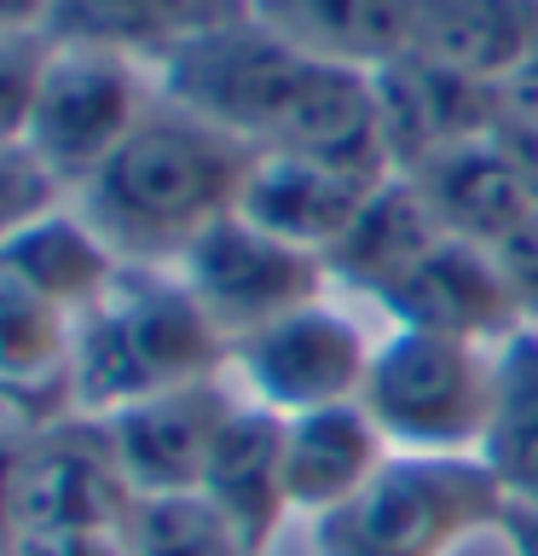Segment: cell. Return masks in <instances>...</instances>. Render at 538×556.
<instances>
[{
    "mask_svg": "<svg viewBox=\"0 0 538 556\" xmlns=\"http://www.w3.org/2000/svg\"><path fill=\"white\" fill-rule=\"evenodd\" d=\"M156 93L243 139L249 151H302L388 174L376 139V81L364 70L302 59L249 12L174 52L156 70Z\"/></svg>",
    "mask_w": 538,
    "mask_h": 556,
    "instance_id": "obj_1",
    "label": "cell"
},
{
    "mask_svg": "<svg viewBox=\"0 0 538 556\" xmlns=\"http://www.w3.org/2000/svg\"><path fill=\"white\" fill-rule=\"evenodd\" d=\"M255 151L156 93L139 128L69 191L121 267H174L243 198Z\"/></svg>",
    "mask_w": 538,
    "mask_h": 556,
    "instance_id": "obj_2",
    "label": "cell"
},
{
    "mask_svg": "<svg viewBox=\"0 0 538 556\" xmlns=\"http://www.w3.org/2000/svg\"><path fill=\"white\" fill-rule=\"evenodd\" d=\"M226 365L232 342L174 267H121L104 302L76 319V394L93 417L174 382L226 377Z\"/></svg>",
    "mask_w": 538,
    "mask_h": 556,
    "instance_id": "obj_3",
    "label": "cell"
},
{
    "mask_svg": "<svg viewBox=\"0 0 538 556\" xmlns=\"http://www.w3.org/2000/svg\"><path fill=\"white\" fill-rule=\"evenodd\" d=\"M503 493L481 458L394 452L342 510L312 521L319 556H458L469 539L498 533Z\"/></svg>",
    "mask_w": 538,
    "mask_h": 556,
    "instance_id": "obj_4",
    "label": "cell"
},
{
    "mask_svg": "<svg viewBox=\"0 0 538 556\" xmlns=\"http://www.w3.org/2000/svg\"><path fill=\"white\" fill-rule=\"evenodd\" d=\"M498 400V348L388 325L376 337L359 406L394 452L475 458Z\"/></svg>",
    "mask_w": 538,
    "mask_h": 556,
    "instance_id": "obj_5",
    "label": "cell"
},
{
    "mask_svg": "<svg viewBox=\"0 0 538 556\" xmlns=\"http://www.w3.org/2000/svg\"><path fill=\"white\" fill-rule=\"evenodd\" d=\"M371 354H376V342L364 337V325L330 290L319 302H307V307L284 313V319L238 337L226 377L255 406H267L278 417H302V412H324V406L359 400Z\"/></svg>",
    "mask_w": 538,
    "mask_h": 556,
    "instance_id": "obj_6",
    "label": "cell"
},
{
    "mask_svg": "<svg viewBox=\"0 0 538 556\" xmlns=\"http://www.w3.org/2000/svg\"><path fill=\"white\" fill-rule=\"evenodd\" d=\"M151 104H156V76L145 64H128L116 52L52 47L24 146L59 174L64 191H76L139 128V116Z\"/></svg>",
    "mask_w": 538,
    "mask_h": 556,
    "instance_id": "obj_7",
    "label": "cell"
},
{
    "mask_svg": "<svg viewBox=\"0 0 538 556\" xmlns=\"http://www.w3.org/2000/svg\"><path fill=\"white\" fill-rule=\"evenodd\" d=\"M174 273L185 278V290L203 302V313L220 325L226 342H238V337H249V330L330 295L324 255H312L302 243L255 226L243 208H232L226 220L208 226V232L174 261Z\"/></svg>",
    "mask_w": 538,
    "mask_h": 556,
    "instance_id": "obj_8",
    "label": "cell"
},
{
    "mask_svg": "<svg viewBox=\"0 0 538 556\" xmlns=\"http://www.w3.org/2000/svg\"><path fill=\"white\" fill-rule=\"evenodd\" d=\"M128 510H133V486L111 452L104 417L76 412L41 434L12 441V528L17 533H59V528L121 533Z\"/></svg>",
    "mask_w": 538,
    "mask_h": 556,
    "instance_id": "obj_9",
    "label": "cell"
},
{
    "mask_svg": "<svg viewBox=\"0 0 538 556\" xmlns=\"http://www.w3.org/2000/svg\"><path fill=\"white\" fill-rule=\"evenodd\" d=\"M238 400L243 394L232 377H203V382H174V389L139 394L128 406L104 412L111 452L133 486V498L197 493L208 452H215L226 417L238 412Z\"/></svg>",
    "mask_w": 538,
    "mask_h": 556,
    "instance_id": "obj_10",
    "label": "cell"
},
{
    "mask_svg": "<svg viewBox=\"0 0 538 556\" xmlns=\"http://www.w3.org/2000/svg\"><path fill=\"white\" fill-rule=\"evenodd\" d=\"M371 307L388 325L434 330V337H463V342H486V348L510 342L515 330L533 325L515 285H510V273L498 267V255L486 243H469V238H440Z\"/></svg>",
    "mask_w": 538,
    "mask_h": 556,
    "instance_id": "obj_11",
    "label": "cell"
},
{
    "mask_svg": "<svg viewBox=\"0 0 538 556\" xmlns=\"http://www.w3.org/2000/svg\"><path fill=\"white\" fill-rule=\"evenodd\" d=\"M76 412V319L0 267V441L41 434Z\"/></svg>",
    "mask_w": 538,
    "mask_h": 556,
    "instance_id": "obj_12",
    "label": "cell"
},
{
    "mask_svg": "<svg viewBox=\"0 0 538 556\" xmlns=\"http://www.w3.org/2000/svg\"><path fill=\"white\" fill-rule=\"evenodd\" d=\"M371 81H376V139H382L388 174H417L440 151L469 146V139L498 128L492 81L440 70L417 59V52H399Z\"/></svg>",
    "mask_w": 538,
    "mask_h": 556,
    "instance_id": "obj_13",
    "label": "cell"
},
{
    "mask_svg": "<svg viewBox=\"0 0 538 556\" xmlns=\"http://www.w3.org/2000/svg\"><path fill=\"white\" fill-rule=\"evenodd\" d=\"M376 180H388V174H364L302 151H255L238 208L267 232L324 255L347 232V220L359 215V203L376 191Z\"/></svg>",
    "mask_w": 538,
    "mask_h": 556,
    "instance_id": "obj_14",
    "label": "cell"
},
{
    "mask_svg": "<svg viewBox=\"0 0 538 556\" xmlns=\"http://www.w3.org/2000/svg\"><path fill=\"white\" fill-rule=\"evenodd\" d=\"M238 12L243 0H52L41 29L52 47L116 52L156 76L174 52H185L197 35Z\"/></svg>",
    "mask_w": 538,
    "mask_h": 556,
    "instance_id": "obj_15",
    "label": "cell"
},
{
    "mask_svg": "<svg viewBox=\"0 0 538 556\" xmlns=\"http://www.w3.org/2000/svg\"><path fill=\"white\" fill-rule=\"evenodd\" d=\"M394 458V446L382 441V429L371 424V412L359 400L324 412L284 417V498L290 521H319L330 510H342L382 464Z\"/></svg>",
    "mask_w": 538,
    "mask_h": 556,
    "instance_id": "obj_16",
    "label": "cell"
},
{
    "mask_svg": "<svg viewBox=\"0 0 538 556\" xmlns=\"http://www.w3.org/2000/svg\"><path fill=\"white\" fill-rule=\"evenodd\" d=\"M197 493L243 533V545L255 556H267L278 528L290 521V498H284V417L238 400V412L226 417L215 452H208L203 486Z\"/></svg>",
    "mask_w": 538,
    "mask_h": 556,
    "instance_id": "obj_17",
    "label": "cell"
},
{
    "mask_svg": "<svg viewBox=\"0 0 538 556\" xmlns=\"http://www.w3.org/2000/svg\"><path fill=\"white\" fill-rule=\"evenodd\" d=\"M440 238L446 232H440V220H434V208L423 203V191H417L406 174H388V180H376V191L359 203V215L347 220V232L324 250L330 290L376 302V295L388 285H399Z\"/></svg>",
    "mask_w": 538,
    "mask_h": 556,
    "instance_id": "obj_18",
    "label": "cell"
},
{
    "mask_svg": "<svg viewBox=\"0 0 538 556\" xmlns=\"http://www.w3.org/2000/svg\"><path fill=\"white\" fill-rule=\"evenodd\" d=\"M406 52L498 81L538 52V0H406Z\"/></svg>",
    "mask_w": 538,
    "mask_h": 556,
    "instance_id": "obj_19",
    "label": "cell"
},
{
    "mask_svg": "<svg viewBox=\"0 0 538 556\" xmlns=\"http://www.w3.org/2000/svg\"><path fill=\"white\" fill-rule=\"evenodd\" d=\"M243 12L302 59L364 76L406 52V0H243Z\"/></svg>",
    "mask_w": 538,
    "mask_h": 556,
    "instance_id": "obj_20",
    "label": "cell"
},
{
    "mask_svg": "<svg viewBox=\"0 0 538 556\" xmlns=\"http://www.w3.org/2000/svg\"><path fill=\"white\" fill-rule=\"evenodd\" d=\"M0 267H7L17 285H29L41 302H52L69 319H81L87 307L104 302V290L116 285L121 261L116 250L93 232V220L81 215L76 203L47 208L41 220H29L17 238L0 243Z\"/></svg>",
    "mask_w": 538,
    "mask_h": 556,
    "instance_id": "obj_21",
    "label": "cell"
},
{
    "mask_svg": "<svg viewBox=\"0 0 538 556\" xmlns=\"http://www.w3.org/2000/svg\"><path fill=\"white\" fill-rule=\"evenodd\" d=\"M406 180L423 191V203L434 208L446 238H469V243H486V250L533 208L515 163L503 156V146L492 134L440 151L428 168L406 174Z\"/></svg>",
    "mask_w": 538,
    "mask_h": 556,
    "instance_id": "obj_22",
    "label": "cell"
},
{
    "mask_svg": "<svg viewBox=\"0 0 538 556\" xmlns=\"http://www.w3.org/2000/svg\"><path fill=\"white\" fill-rule=\"evenodd\" d=\"M475 458L492 469L503 504L538 510V325L498 342V400Z\"/></svg>",
    "mask_w": 538,
    "mask_h": 556,
    "instance_id": "obj_23",
    "label": "cell"
},
{
    "mask_svg": "<svg viewBox=\"0 0 538 556\" xmlns=\"http://www.w3.org/2000/svg\"><path fill=\"white\" fill-rule=\"evenodd\" d=\"M121 539H128V556H255L243 545V533L203 493L133 498Z\"/></svg>",
    "mask_w": 538,
    "mask_h": 556,
    "instance_id": "obj_24",
    "label": "cell"
},
{
    "mask_svg": "<svg viewBox=\"0 0 538 556\" xmlns=\"http://www.w3.org/2000/svg\"><path fill=\"white\" fill-rule=\"evenodd\" d=\"M47 59H52L47 29H0V146L24 139Z\"/></svg>",
    "mask_w": 538,
    "mask_h": 556,
    "instance_id": "obj_25",
    "label": "cell"
},
{
    "mask_svg": "<svg viewBox=\"0 0 538 556\" xmlns=\"http://www.w3.org/2000/svg\"><path fill=\"white\" fill-rule=\"evenodd\" d=\"M59 203H69L64 180L24 146V139L0 146V243L17 238L29 220H41L47 208H59Z\"/></svg>",
    "mask_w": 538,
    "mask_h": 556,
    "instance_id": "obj_26",
    "label": "cell"
},
{
    "mask_svg": "<svg viewBox=\"0 0 538 556\" xmlns=\"http://www.w3.org/2000/svg\"><path fill=\"white\" fill-rule=\"evenodd\" d=\"M492 255H498V267L510 273V285L521 295V307H527V319L538 325V203L492 243Z\"/></svg>",
    "mask_w": 538,
    "mask_h": 556,
    "instance_id": "obj_27",
    "label": "cell"
},
{
    "mask_svg": "<svg viewBox=\"0 0 538 556\" xmlns=\"http://www.w3.org/2000/svg\"><path fill=\"white\" fill-rule=\"evenodd\" d=\"M7 556H128V539L104 528H59V533H17Z\"/></svg>",
    "mask_w": 538,
    "mask_h": 556,
    "instance_id": "obj_28",
    "label": "cell"
},
{
    "mask_svg": "<svg viewBox=\"0 0 538 556\" xmlns=\"http://www.w3.org/2000/svg\"><path fill=\"white\" fill-rule=\"evenodd\" d=\"M492 99H498V122L538 128V52H533V59H521L510 76L492 81Z\"/></svg>",
    "mask_w": 538,
    "mask_h": 556,
    "instance_id": "obj_29",
    "label": "cell"
},
{
    "mask_svg": "<svg viewBox=\"0 0 538 556\" xmlns=\"http://www.w3.org/2000/svg\"><path fill=\"white\" fill-rule=\"evenodd\" d=\"M492 139L503 146V156L515 163L521 186H527V198L538 203V128H521V122H498Z\"/></svg>",
    "mask_w": 538,
    "mask_h": 556,
    "instance_id": "obj_30",
    "label": "cell"
},
{
    "mask_svg": "<svg viewBox=\"0 0 538 556\" xmlns=\"http://www.w3.org/2000/svg\"><path fill=\"white\" fill-rule=\"evenodd\" d=\"M498 539L510 556H538V510H521V504H503Z\"/></svg>",
    "mask_w": 538,
    "mask_h": 556,
    "instance_id": "obj_31",
    "label": "cell"
},
{
    "mask_svg": "<svg viewBox=\"0 0 538 556\" xmlns=\"http://www.w3.org/2000/svg\"><path fill=\"white\" fill-rule=\"evenodd\" d=\"M12 539H17V528H12V441H0V556L12 551Z\"/></svg>",
    "mask_w": 538,
    "mask_h": 556,
    "instance_id": "obj_32",
    "label": "cell"
},
{
    "mask_svg": "<svg viewBox=\"0 0 538 556\" xmlns=\"http://www.w3.org/2000/svg\"><path fill=\"white\" fill-rule=\"evenodd\" d=\"M52 0H0V29H41Z\"/></svg>",
    "mask_w": 538,
    "mask_h": 556,
    "instance_id": "obj_33",
    "label": "cell"
}]
</instances>
